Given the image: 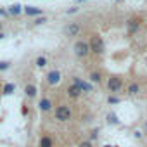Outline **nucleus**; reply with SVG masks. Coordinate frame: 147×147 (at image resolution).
<instances>
[{"instance_id": "f257e3e1", "label": "nucleus", "mask_w": 147, "mask_h": 147, "mask_svg": "<svg viewBox=\"0 0 147 147\" xmlns=\"http://www.w3.org/2000/svg\"><path fill=\"white\" fill-rule=\"evenodd\" d=\"M88 45H90V52H94L95 55H102L104 54V40L100 38V36H97V35H94L92 38H90V42H88Z\"/></svg>"}, {"instance_id": "f03ea898", "label": "nucleus", "mask_w": 147, "mask_h": 147, "mask_svg": "<svg viewBox=\"0 0 147 147\" xmlns=\"http://www.w3.org/2000/svg\"><path fill=\"white\" fill-rule=\"evenodd\" d=\"M73 118V111L67 107V106H59V107H55V119L57 121H61V123H66V121H69Z\"/></svg>"}, {"instance_id": "7ed1b4c3", "label": "nucleus", "mask_w": 147, "mask_h": 147, "mask_svg": "<svg viewBox=\"0 0 147 147\" xmlns=\"http://www.w3.org/2000/svg\"><path fill=\"white\" fill-rule=\"evenodd\" d=\"M88 54H90V45H88V42L80 40V42H76V43H75V55H76V57L85 59Z\"/></svg>"}, {"instance_id": "20e7f679", "label": "nucleus", "mask_w": 147, "mask_h": 147, "mask_svg": "<svg viewBox=\"0 0 147 147\" xmlns=\"http://www.w3.org/2000/svg\"><path fill=\"white\" fill-rule=\"evenodd\" d=\"M121 87H123V82H121V78H118V76H113V78H109V82H107V88H109V92L116 94V92H119V90H121Z\"/></svg>"}, {"instance_id": "39448f33", "label": "nucleus", "mask_w": 147, "mask_h": 147, "mask_svg": "<svg viewBox=\"0 0 147 147\" xmlns=\"http://www.w3.org/2000/svg\"><path fill=\"white\" fill-rule=\"evenodd\" d=\"M61 82V73L57 69H52L49 75H47V83L49 85H57Z\"/></svg>"}, {"instance_id": "423d86ee", "label": "nucleus", "mask_w": 147, "mask_h": 147, "mask_svg": "<svg viewBox=\"0 0 147 147\" xmlns=\"http://www.w3.org/2000/svg\"><path fill=\"white\" fill-rule=\"evenodd\" d=\"M78 33H80V26L76 23H71V24H67L64 28V35L66 36H76Z\"/></svg>"}, {"instance_id": "0eeeda50", "label": "nucleus", "mask_w": 147, "mask_h": 147, "mask_svg": "<svg viewBox=\"0 0 147 147\" xmlns=\"http://www.w3.org/2000/svg\"><path fill=\"white\" fill-rule=\"evenodd\" d=\"M80 95H82V90H80V87H78L76 83H73V85L67 87V97H71V99H78Z\"/></svg>"}, {"instance_id": "6e6552de", "label": "nucleus", "mask_w": 147, "mask_h": 147, "mask_svg": "<svg viewBox=\"0 0 147 147\" xmlns=\"http://www.w3.org/2000/svg\"><path fill=\"white\" fill-rule=\"evenodd\" d=\"M75 83L80 87L82 94H88V92H92V85H90V83H87V82H83V80H80V78H75Z\"/></svg>"}, {"instance_id": "1a4fd4ad", "label": "nucleus", "mask_w": 147, "mask_h": 147, "mask_svg": "<svg viewBox=\"0 0 147 147\" xmlns=\"http://www.w3.org/2000/svg\"><path fill=\"white\" fill-rule=\"evenodd\" d=\"M38 109H40V111H43V113H49V111L52 109V100L43 97V99L38 102Z\"/></svg>"}, {"instance_id": "9d476101", "label": "nucleus", "mask_w": 147, "mask_h": 147, "mask_svg": "<svg viewBox=\"0 0 147 147\" xmlns=\"http://www.w3.org/2000/svg\"><path fill=\"white\" fill-rule=\"evenodd\" d=\"M38 147H54V140L49 135H42L38 140Z\"/></svg>"}, {"instance_id": "9b49d317", "label": "nucleus", "mask_w": 147, "mask_h": 147, "mask_svg": "<svg viewBox=\"0 0 147 147\" xmlns=\"http://www.w3.org/2000/svg\"><path fill=\"white\" fill-rule=\"evenodd\" d=\"M36 87L35 85H31V83H28L26 87H24V94H26V97H30V99H33L35 95H36Z\"/></svg>"}, {"instance_id": "f8f14e48", "label": "nucleus", "mask_w": 147, "mask_h": 147, "mask_svg": "<svg viewBox=\"0 0 147 147\" xmlns=\"http://www.w3.org/2000/svg\"><path fill=\"white\" fill-rule=\"evenodd\" d=\"M24 12L28 16H40L42 14V9H36V7H24Z\"/></svg>"}, {"instance_id": "ddd939ff", "label": "nucleus", "mask_w": 147, "mask_h": 147, "mask_svg": "<svg viewBox=\"0 0 147 147\" xmlns=\"http://www.w3.org/2000/svg\"><path fill=\"white\" fill-rule=\"evenodd\" d=\"M138 92H140V87H138L137 83H130V85H128V94H130V95H137Z\"/></svg>"}, {"instance_id": "4468645a", "label": "nucleus", "mask_w": 147, "mask_h": 147, "mask_svg": "<svg viewBox=\"0 0 147 147\" xmlns=\"http://www.w3.org/2000/svg\"><path fill=\"white\" fill-rule=\"evenodd\" d=\"M14 90H16V85H14V83H7V85L4 87V95H11Z\"/></svg>"}, {"instance_id": "2eb2a0df", "label": "nucleus", "mask_w": 147, "mask_h": 147, "mask_svg": "<svg viewBox=\"0 0 147 147\" xmlns=\"http://www.w3.org/2000/svg\"><path fill=\"white\" fill-rule=\"evenodd\" d=\"M138 26H140V24H138L135 19H131V21L128 23V30H130V33H135V31L138 30Z\"/></svg>"}, {"instance_id": "dca6fc26", "label": "nucleus", "mask_w": 147, "mask_h": 147, "mask_svg": "<svg viewBox=\"0 0 147 147\" xmlns=\"http://www.w3.org/2000/svg\"><path fill=\"white\" fill-rule=\"evenodd\" d=\"M107 121H109L111 125H118V123H119L118 116H116V114H113V113H111V114H107Z\"/></svg>"}, {"instance_id": "f3484780", "label": "nucleus", "mask_w": 147, "mask_h": 147, "mask_svg": "<svg viewBox=\"0 0 147 147\" xmlns=\"http://www.w3.org/2000/svg\"><path fill=\"white\" fill-rule=\"evenodd\" d=\"M90 80H92V82H95V83H100V80H102L100 73H92V75H90Z\"/></svg>"}, {"instance_id": "a211bd4d", "label": "nucleus", "mask_w": 147, "mask_h": 147, "mask_svg": "<svg viewBox=\"0 0 147 147\" xmlns=\"http://www.w3.org/2000/svg\"><path fill=\"white\" fill-rule=\"evenodd\" d=\"M36 66H38V67H45V66H47V59L40 55V57L36 59Z\"/></svg>"}, {"instance_id": "6ab92c4d", "label": "nucleus", "mask_w": 147, "mask_h": 147, "mask_svg": "<svg viewBox=\"0 0 147 147\" xmlns=\"http://www.w3.org/2000/svg\"><path fill=\"white\" fill-rule=\"evenodd\" d=\"M9 12H11V14H19V12H21V5H19V4H16V5H12Z\"/></svg>"}, {"instance_id": "aec40b11", "label": "nucleus", "mask_w": 147, "mask_h": 147, "mask_svg": "<svg viewBox=\"0 0 147 147\" xmlns=\"http://www.w3.org/2000/svg\"><path fill=\"white\" fill-rule=\"evenodd\" d=\"M78 147H92V142H88V140H85V142H80V144H78Z\"/></svg>"}, {"instance_id": "412c9836", "label": "nucleus", "mask_w": 147, "mask_h": 147, "mask_svg": "<svg viewBox=\"0 0 147 147\" xmlns=\"http://www.w3.org/2000/svg\"><path fill=\"white\" fill-rule=\"evenodd\" d=\"M9 67V62H5V61H2V62H0V71H5Z\"/></svg>"}, {"instance_id": "4be33fe9", "label": "nucleus", "mask_w": 147, "mask_h": 147, "mask_svg": "<svg viewBox=\"0 0 147 147\" xmlns=\"http://www.w3.org/2000/svg\"><path fill=\"white\" fill-rule=\"evenodd\" d=\"M107 100H109V104H118V102H119V99H118V97H109Z\"/></svg>"}, {"instance_id": "5701e85b", "label": "nucleus", "mask_w": 147, "mask_h": 147, "mask_svg": "<svg viewBox=\"0 0 147 147\" xmlns=\"http://www.w3.org/2000/svg\"><path fill=\"white\" fill-rule=\"evenodd\" d=\"M90 138H92V140H97V138H99V131H97V130H94V131H92V135H90Z\"/></svg>"}, {"instance_id": "b1692460", "label": "nucleus", "mask_w": 147, "mask_h": 147, "mask_svg": "<svg viewBox=\"0 0 147 147\" xmlns=\"http://www.w3.org/2000/svg\"><path fill=\"white\" fill-rule=\"evenodd\" d=\"M133 135H135V138H142V137H144V133H142V131H135Z\"/></svg>"}, {"instance_id": "393cba45", "label": "nucleus", "mask_w": 147, "mask_h": 147, "mask_svg": "<svg viewBox=\"0 0 147 147\" xmlns=\"http://www.w3.org/2000/svg\"><path fill=\"white\" fill-rule=\"evenodd\" d=\"M35 23H36V24H42V23H45V18H42V19H36Z\"/></svg>"}, {"instance_id": "a878e982", "label": "nucleus", "mask_w": 147, "mask_h": 147, "mask_svg": "<svg viewBox=\"0 0 147 147\" xmlns=\"http://www.w3.org/2000/svg\"><path fill=\"white\" fill-rule=\"evenodd\" d=\"M145 135H147V123H145Z\"/></svg>"}, {"instance_id": "bb28decb", "label": "nucleus", "mask_w": 147, "mask_h": 147, "mask_svg": "<svg viewBox=\"0 0 147 147\" xmlns=\"http://www.w3.org/2000/svg\"><path fill=\"white\" fill-rule=\"evenodd\" d=\"M0 38H4V35H2V33H0Z\"/></svg>"}, {"instance_id": "cd10ccee", "label": "nucleus", "mask_w": 147, "mask_h": 147, "mask_svg": "<svg viewBox=\"0 0 147 147\" xmlns=\"http://www.w3.org/2000/svg\"><path fill=\"white\" fill-rule=\"evenodd\" d=\"M104 147H111V145H104Z\"/></svg>"}]
</instances>
